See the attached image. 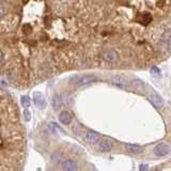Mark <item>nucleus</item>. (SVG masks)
<instances>
[{
  "label": "nucleus",
  "instance_id": "f257e3e1",
  "mask_svg": "<svg viewBox=\"0 0 171 171\" xmlns=\"http://www.w3.org/2000/svg\"><path fill=\"white\" fill-rule=\"evenodd\" d=\"M0 77L29 89L80 70H144L170 56V1H1Z\"/></svg>",
  "mask_w": 171,
  "mask_h": 171
},
{
  "label": "nucleus",
  "instance_id": "f03ea898",
  "mask_svg": "<svg viewBox=\"0 0 171 171\" xmlns=\"http://www.w3.org/2000/svg\"><path fill=\"white\" fill-rule=\"evenodd\" d=\"M27 135L14 95L0 87V171H22Z\"/></svg>",
  "mask_w": 171,
  "mask_h": 171
},
{
  "label": "nucleus",
  "instance_id": "7ed1b4c3",
  "mask_svg": "<svg viewBox=\"0 0 171 171\" xmlns=\"http://www.w3.org/2000/svg\"><path fill=\"white\" fill-rule=\"evenodd\" d=\"M78 163L75 158L69 157L64 158L63 160H61L59 166V169L61 171H77L78 170Z\"/></svg>",
  "mask_w": 171,
  "mask_h": 171
},
{
  "label": "nucleus",
  "instance_id": "20e7f679",
  "mask_svg": "<svg viewBox=\"0 0 171 171\" xmlns=\"http://www.w3.org/2000/svg\"><path fill=\"white\" fill-rule=\"evenodd\" d=\"M95 80V76L93 75H88V76H82V77H79V78H76L74 79L75 81V86L76 87H81V86H86L88 84H91Z\"/></svg>",
  "mask_w": 171,
  "mask_h": 171
},
{
  "label": "nucleus",
  "instance_id": "39448f33",
  "mask_svg": "<svg viewBox=\"0 0 171 171\" xmlns=\"http://www.w3.org/2000/svg\"><path fill=\"white\" fill-rule=\"evenodd\" d=\"M155 154L158 156H163V155H167L169 153V145L167 143H159L155 147L154 149Z\"/></svg>",
  "mask_w": 171,
  "mask_h": 171
},
{
  "label": "nucleus",
  "instance_id": "423d86ee",
  "mask_svg": "<svg viewBox=\"0 0 171 171\" xmlns=\"http://www.w3.org/2000/svg\"><path fill=\"white\" fill-rule=\"evenodd\" d=\"M99 147H100V150L103 151V152H109V151H111L114 145H112V142L110 141V140L103 139L102 141L100 142Z\"/></svg>",
  "mask_w": 171,
  "mask_h": 171
},
{
  "label": "nucleus",
  "instance_id": "0eeeda50",
  "mask_svg": "<svg viewBox=\"0 0 171 171\" xmlns=\"http://www.w3.org/2000/svg\"><path fill=\"white\" fill-rule=\"evenodd\" d=\"M33 100H34V104H36L39 108L45 107V100L40 92H37L36 94L33 95Z\"/></svg>",
  "mask_w": 171,
  "mask_h": 171
},
{
  "label": "nucleus",
  "instance_id": "6e6552de",
  "mask_svg": "<svg viewBox=\"0 0 171 171\" xmlns=\"http://www.w3.org/2000/svg\"><path fill=\"white\" fill-rule=\"evenodd\" d=\"M59 120H60V122H61L62 124L67 125L70 122H71V115H70L67 111H62V112H60V115H59Z\"/></svg>",
  "mask_w": 171,
  "mask_h": 171
},
{
  "label": "nucleus",
  "instance_id": "1a4fd4ad",
  "mask_svg": "<svg viewBox=\"0 0 171 171\" xmlns=\"http://www.w3.org/2000/svg\"><path fill=\"white\" fill-rule=\"evenodd\" d=\"M149 99L151 100V102H152L153 104L156 105V106H162V105L164 104L162 97H160L157 93H153V94H151L149 96Z\"/></svg>",
  "mask_w": 171,
  "mask_h": 171
},
{
  "label": "nucleus",
  "instance_id": "9d476101",
  "mask_svg": "<svg viewBox=\"0 0 171 171\" xmlns=\"http://www.w3.org/2000/svg\"><path fill=\"white\" fill-rule=\"evenodd\" d=\"M99 138H100V135L96 134V133H94V132H88L87 135H86V139H87V141H89L91 143L96 142L97 140H99Z\"/></svg>",
  "mask_w": 171,
  "mask_h": 171
},
{
  "label": "nucleus",
  "instance_id": "9b49d317",
  "mask_svg": "<svg viewBox=\"0 0 171 171\" xmlns=\"http://www.w3.org/2000/svg\"><path fill=\"white\" fill-rule=\"evenodd\" d=\"M126 150L128 151V153H132V154H139L142 151V148L139 145H127Z\"/></svg>",
  "mask_w": 171,
  "mask_h": 171
},
{
  "label": "nucleus",
  "instance_id": "f8f14e48",
  "mask_svg": "<svg viewBox=\"0 0 171 171\" xmlns=\"http://www.w3.org/2000/svg\"><path fill=\"white\" fill-rule=\"evenodd\" d=\"M59 171H61V170L59 169ZM77 171H79V167ZM81 171H96V170H95V168L93 167L91 164H89L88 162H85V163H82V165H81Z\"/></svg>",
  "mask_w": 171,
  "mask_h": 171
},
{
  "label": "nucleus",
  "instance_id": "ddd939ff",
  "mask_svg": "<svg viewBox=\"0 0 171 171\" xmlns=\"http://www.w3.org/2000/svg\"><path fill=\"white\" fill-rule=\"evenodd\" d=\"M51 104L55 108H59L61 106V99H60V96L58 94H55L54 96H52Z\"/></svg>",
  "mask_w": 171,
  "mask_h": 171
},
{
  "label": "nucleus",
  "instance_id": "4468645a",
  "mask_svg": "<svg viewBox=\"0 0 171 171\" xmlns=\"http://www.w3.org/2000/svg\"><path fill=\"white\" fill-rule=\"evenodd\" d=\"M22 106L28 107L29 105H30V99H29V96H22Z\"/></svg>",
  "mask_w": 171,
  "mask_h": 171
},
{
  "label": "nucleus",
  "instance_id": "2eb2a0df",
  "mask_svg": "<svg viewBox=\"0 0 171 171\" xmlns=\"http://www.w3.org/2000/svg\"><path fill=\"white\" fill-rule=\"evenodd\" d=\"M25 118H26V121L30 120V111L29 110H25Z\"/></svg>",
  "mask_w": 171,
  "mask_h": 171
}]
</instances>
